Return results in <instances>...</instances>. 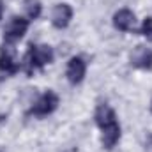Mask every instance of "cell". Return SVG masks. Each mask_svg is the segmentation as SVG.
I'll use <instances>...</instances> for the list:
<instances>
[{
  "instance_id": "obj_1",
  "label": "cell",
  "mask_w": 152,
  "mask_h": 152,
  "mask_svg": "<svg viewBox=\"0 0 152 152\" xmlns=\"http://www.w3.org/2000/svg\"><path fill=\"white\" fill-rule=\"evenodd\" d=\"M53 62V50L48 44H30L23 57V69L27 75H32L36 69H42L44 66Z\"/></svg>"
},
{
  "instance_id": "obj_2",
  "label": "cell",
  "mask_w": 152,
  "mask_h": 152,
  "mask_svg": "<svg viewBox=\"0 0 152 152\" xmlns=\"http://www.w3.org/2000/svg\"><path fill=\"white\" fill-rule=\"evenodd\" d=\"M28 25H30V20H27L23 16H12L9 20V23L5 25V28H4V41H5V44L18 42L27 34Z\"/></svg>"
},
{
  "instance_id": "obj_3",
  "label": "cell",
  "mask_w": 152,
  "mask_h": 152,
  "mask_svg": "<svg viewBox=\"0 0 152 152\" xmlns=\"http://www.w3.org/2000/svg\"><path fill=\"white\" fill-rule=\"evenodd\" d=\"M20 62L16 58V51L11 44H5L0 48V80L14 76L20 71Z\"/></svg>"
},
{
  "instance_id": "obj_4",
  "label": "cell",
  "mask_w": 152,
  "mask_h": 152,
  "mask_svg": "<svg viewBox=\"0 0 152 152\" xmlns=\"http://www.w3.org/2000/svg\"><path fill=\"white\" fill-rule=\"evenodd\" d=\"M57 108H58V96L53 90H46L37 101L32 104V108L28 110V115L46 117V115H51Z\"/></svg>"
},
{
  "instance_id": "obj_5",
  "label": "cell",
  "mask_w": 152,
  "mask_h": 152,
  "mask_svg": "<svg viewBox=\"0 0 152 152\" xmlns=\"http://www.w3.org/2000/svg\"><path fill=\"white\" fill-rule=\"evenodd\" d=\"M85 75H87V62L81 57H73L66 67V76H67L69 83H73V85L81 83Z\"/></svg>"
},
{
  "instance_id": "obj_6",
  "label": "cell",
  "mask_w": 152,
  "mask_h": 152,
  "mask_svg": "<svg viewBox=\"0 0 152 152\" xmlns=\"http://www.w3.org/2000/svg\"><path fill=\"white\" fill-rule=\"evenodd\" d=\"M73 20V7L69 4H57L51 11V23L55 28H66Z\"/></svg>"
},
{
  "instance_id": "obj_7",
  "label": "cell",
  "mask_w": 152,
  "mask_h": 152,
  "mask_svg": "<svg viewBox=\"0 0 152 152\" xmlns=\"http://www.w3.org/2000/svg\"><path fill=\"white\" fill-rule=\"evenodd\" d=\"M129 58L131 66L136 69H152V50L147 46H136Z\"/></svg>"
},
{
  "instance_id": "obj_8",
  "label": "cell",
  "mask_w": 152,
  "mask_h": 152,
  "mask_svg": "<svg viewBox=\"0 0 152 152\" xmlns=\"http://www.w3.org/2000/svg\"><path fill=\"white\" fill-rule=\"evenodd\" d=\"M134 12L129 9H120L113 14V27L120 32H129L134 27Z\"/></svg>"
},
{
  "instance_id": "obj_9",
  "label": "cell",
  "mask_w": 152,
  "mask_h": 152,
  "mask_svg": "<svg viewBox=\"0 0 152 152\" xmlns=\"http://www.w3.org/2000/svg\"><path fill=\"white\" fill-rule=\"evenodd\" d=\"M101 131H103V136H101L103 147L108 149V151L113 149L115 145L118 143V140H120V126H118V122L115 120V122H112V124L101 127Z\"/></svg>"
},
{
  "instance_id": "obj_10",
  "label": "cell",
  "mask_w": 152,
  "mask_h": 152,
  "mask_svg": "<svg viewBox=\"0 0 152 152\" xmlns=\"http://www.w3.org/2000/svg\"><path fill=\"white\" fill-rule=\"evenodd\" d=\"M94 118H96V124H97L99 127H104V126H108V124H112V122L117 120V113H115V110L112 106H108V104H99V106L96 108Z\"/></svg>"
},
{
  "instance_id": "obj_11",
  "label": "cell",
  "mask_w": 152,
  "mask_h": 152,
  "mask_svg": "<svg viewBox=\"0 0 152 152\" xmlns=\"http://www.w3.org/2000/svg\"><path fill=\"white\" fill-rule=\"evenodd\" d=\"M25 12H27V20H37L42 12V5L39 0H25Z\"/></svg>"
},
{
  "instance_id": "obj_12",
  "label": "cell",
  "mask_w": 152,
  "mask_h": 152,
  "mask_svg": "<svg viewBox=\"0 0 152 152\" xmlns=\"http://www.w3.org/2000/svg\"><path fill=\"white\" fill-rule=\"evenodd\" d=\"M140 34H142V36H145L147 41H151V42H152V18H151V16L143 20L142 28H140Z\"/></svg>"
},
{
  "instance_id": "obj_13",
  "label": "cell",
  "mask_w": 152,
  "mask_h": 152,
  "mask_svg": "<svg viewBox=\"0 0 152 152\" xmlns=\"http://www.w3.org/2000/svg\"><path fill=\"white\" fill-rule=\"evenodd\" d=\"M147 151H152V134H147V142H145Z\"/></svg>"
},
{
  "instance_id": "obj_14",
  "label": "cell",
  "mask_w": 152,
  "mask_h": 152,
  "mask_svg": "<svg viewBox=\"0 0 152 152\" xmlns=\"http://www.w3.org/2000/svg\"><path fill=\"white\" fill-rule=\"evenodd\" d=\"M2 14H4V4H2V0H0V20H2Z\"/></svg>"
},
{
  "instance_id": "obj_15",
  "label": "cell",
  "mask_w": 152,
  "mask_h": 152,
  "mask_svg": "<svg viewBox=\"0 0 152 152\" xmlns=\"http://www.w3.org/2000/svg\"><path fill=\"white\" fill-rule=\"evenodd\" d=\"M151 112H152V101H151Z\"/></svg>"
}]
</instances>
